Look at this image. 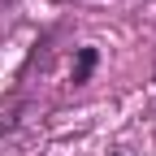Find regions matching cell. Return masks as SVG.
<instances>
[{
	"label": "cell",
	"instance_id": "obj_2",
	"mask_svg": "<svg viewBox=\"0 0 156 156\" xmlns=\"http://www.w3.org/2000/svg\"><path fill=\"white\" fill-rule=\"evenodd\" d=\"M0 5H5V0H0Z\"/></svg>",
	"mask_w": 156,
	"mask_h": 156
},
{
	"label": "cell",
	"instance_id": "obj_1",
	"mask_svg": "<svg viewBox=\"0 0 156 156\" xmlns=\"http://www.w3.org/2000/svg\"><path fill=\"white\" fill-rule=\"evenodd\" d=\"M91 65H95V52H91V48H83V56H78V69H74V83H87Z\"/></svg>",
	"mask_w": 156,
	"mask_h": 156
}]
</instances>
